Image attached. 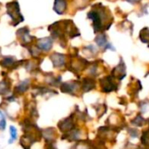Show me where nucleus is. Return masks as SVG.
Listing matches in <instances>:
<instances>
[{"label": "nucleus", "mask_w": 149, "mask_h": 149, "mask_svg": "<svg viewBox=\"0 0 149 149\" xmlns=\"http://www.w3.org/2000/svg\"><path fill=\"white\" fill-rule=\"evenodd\" d=\"M148 122H149V119H148Z\"/></svg>", "instance_id": "nucleus-27"}, {"label": "nucleus", "mask_w": 149, "mask_h": 149, "mask_svg": "<svg viewBox=\"0 0 149 149\" xmlns=\"http://www.w3.org/2000/svg\"><path fill=\"white\" fill-rule=\"evenodd\" d=\"M1 64L3 67L5 68H11V67H14L15 66V61L13 57L9 56V57H5L2 61Z\"/></svg>", "instance_id": "nucleus-17"}, {"label": "nucleus", "mask_w": 149, "mask_h": 149, "mask_svg": "<svg viewBox=\"0 0 149 149\" xmlns=\"http://www.w3.org/2000/svg\"><path fill=\"white\" fill-rule=\"evenodd\" d=\"M104 10H91L89 13H88V19H91L93 22V28L95 33L99 32L102 30L103 27V22H102V14L104 13Z\"/></svg>", "instance_id": "nucleus-2"}, {"label": "nucleus", "mask_w": 149, "mask_h": 149, "mask_svg": "<svg viewBox=\"0 0 149 149\" xmlns=\"http://www.w3.org/2000/svg\"><path fill=\"white\" fill-rule=\"evenodd\" d=\"M58 127L64 133H67V132L72 131L74 128V122L73 117L70 116V117L60 121L58 124Z\"/></svg>", "instance_id": "nucleus-4"}, {"label": "nucleus", "mask_w": 149, "mask_h": 149, "mask_svg": "<svg viewBox=\"0 0 149 149\" xmlns=\"http://www.w3.org/2000/svg\"><path fill=\"white\" fill-rule=\"evenodd\" d=\"M96 87L95 80L92 78H84L82 84V89L84 92H89Z\"/></svg>", "instance_id": "nucleus-12"}, {"label": "nucleus", "mask_w": 149, "mask_h": 149, "mask_svg": "<svg viewBox=\"0 0 149 149\" xmlns=\"http://www.w3.org/2000/svg\"><path fill=\"white\" fill-rule=\"evenodd\" d=\"M114 69L118 70L117 71H112V76H114L115 77H118L119 80L123 79L125 77V63L121 61V62L119 63V65L118 67H116Z\"/></svg>", "instance_id": "nucleus-11"}, {"label": "nucleus", "mask_w": 149, "mask_h": 149, "mask_svg": "<svg viewBox=\"0 0 149 149\" xmlns=\"http://www.w3.org/2000/svg\"><path fill=\"white\" fill-rule=\"evenodd\" d=\"M17 33H21V35H20V34H18V36L21 37V39H22V40H23L24 43H28V42H30L31 40L33 39V38L30 36L29 31L27 30V28H21V29L19 30Z\"/></svg>", "instance_id": "nucleus-14"}, {"label": "nucleus", "mask_w": 149, "mask_h": 149, "mask_svg": "<svg viewBox=\"0 0 149 149\" xmlns=\"http://www.w3.org/2000/svg\"><path fill=\"white\" fill-rule=\"evenodd\" d=\"M100 84L102 87V91L104 93H110V92L117 90V85L112 81L111 77H104L103 79H101Z\"/></svg>", "instance_id": "nucleus-3"}, {"label": "nucleus", "mask_w": 149, "mask_h": 149, "mask_svg": "<svg viewBox=\"0 0 149 149\" xmlns=\"http://www.w3.org/2000/svg\"><path fill=\"white\" fill-rule=\"evenodd\" d=\"M42 137L45 139V140L47 142L52 143L55 139V137H56L55 129H54V128L45 129L44 131H42Z\"/></svg>", "instance_id": "nucleus-9"}, {"label": "nucleus", "mask_w": 149, "mask_h": 149, "mask_svg": "<svg viewBox=\"0 0 149 149\" xmlns=\"http://www.w3.org/2000/svg\"><path fill=\"white\" fill-rule=\"evenodd\" d=\"M130 134H131L132 137L136 138L138 136V132L136 130H130Z\"/></svg>", "instance_id": "nucleus-23"}, {"label": "nucleus", "mask_w": 149, "mask_h": 149, "mask_svg": "<svg viewBox=\"0 0 149 149\" xmlns=\"http://www.w3.org/2000/svg\"><path fill=\"white\" fill-rule=\"evenodd\" d=\"M141 142L145 146H149V129L143 132L141 137Z\"/></svg>", "instance_id": "nucleus-20"}, {"label": "nucleus", "mask_w": 149, "mask_h": 149, "mask_svg": "<svg viewBox=\"0 0 149 149\" xmlns=\"http://www.w3.org/2000/svg\"><path fill=\"white\" fill-rule=\"evenodd\" d=\"M139 39L142 42L148 43L149 42V29L148 28H143L139 33Z\"/></svg>", "instance_id": "nucleus-18"}, {"label": "nucleus", "mask_w": 149, "mask_h": 149, "mask_svg": "<svg viewBox=\"0 0 149 149\" xmlns=\"http://www.w3.org/2000/svg\"><path fill=\"white\" fill-rule=\"evenodd\" d=\"M133 125H136V126H142L144 124H145V119L140 116V115H138L134 119L132 120L131 122Z\"/></svg>", "instance_id": "nucleus-19"}, {"label": "nucleus", "mask_w": 149, "mask_h": 149, "mask_svg": "<svg viewBox=\"0 0 149 149\" xmlns=\"http://www.w3.org/2000/svg\"><path fill=\"white\" fill-rule=\"evenodd\" d=\"M6 126V122L5 118H3L2 120L0 121V130H5Z\"/></svg>", "instance_id": "nucleus-22"}, {"label": "nucleus", "mask_w": 149, "mask_h": 149, "mask_svg": "<svg viewBox=\"0 0 149 149\" xmlns=\"http://www.w3.org/2000/svg\"><path fill=\"white\" fill-rule=\"evenodd\" d=\"M10 91V84L7 81L3 80L0 82V95H6Z\"/></svg>", "instance_id": "nucleus-16"}, {"label": "nucleus", "mask_w": 149, "mask_h": 149, "mask_svg": "<svg viewBox=\"0 0 149 149\" xmlns=\"http://www.w3.org/2000/svg\"><path fill=\"white\" fill-rule=\"evenodd\" d=\"M77 82H74V81H72V82H67V83H64L61 84V91L63 92V93H73L74 91L77 89Z\"/></svg>", "instance_id": "nucleus-7"}, {"label": "nucleus", "mask_w": 149, "mask_h": 149, "mask_svg": "<svg viewBox=\"0 0 149 149\" xmlns=\"http://www.w3.org/2000/svg\"><path fill=\"white\" fill-rule=\"evenodd\" d=\"M47 149H56V148H55L54 146H50Z\"/></svg>", "instance_id": "nucleus-26"}, {"label": "nucleus", "mask_w": 149, "mask_h": 149, "mask_svg": "<svg viewBox=\"0 0 149 149\" xmlns=\"http://www.w3.org/2000/svg\"><path fill=\"white\" fill-rule=\"evenodd\" d=\"M66 7H67L66 0H55L54 10L57 14H59V15L63 14L66 10Z\"/></svg>", "instance_id": "nucleus-10"}, {"label": "nucleus", "mask_w": 149, "mask_h": 149, "mask_svg": "<svg viewBox=\"0 0 149 149\" xmlns=\"http://www.w3.org/2000/svg\"><path fill=\"white\" fill-rule=\"evenodd\" d=\"M52 46H53V40L50 37H45V38H41L38 40L37 47L40 50L48 51L51 49Z\"/></svg>", "instance_id": "nucleus-5"}, {"label": "nucleus", "mask_w": 149, "mask_h": 149, "mask_svg": "<svg viewBox=\"0 0 149 149\" xmlns=\"http://www.w3.org/2000/svg\"><path fill=\"white\" fill-rule=\"evenodd\" d=\"M95 41H96V43H97L99 47H104V49H105V47H107V45L109 44V43L107 42V39H106V37H105L104 34H99V35H97V36L96 37V39H95Z\"/></svg>", "instance_id": "nucleus-15"}, {"label": "nucleus", "mask_w": 149, "mask_h": 149, "mask_svg": "<svg viewBox=\"0 0 149 149\" xmlns=\"http://www.w3.org/2000/svg\"><path fill=\"white\" fill-rule=\"evenodd\" d=\"M128 2H131V3H135V2H139V0H127Z\"/></svg>", "instance_id": "nucleus-24"}, {"label": "nucleus", "mask_w": 149, "mask_h": 149, "mask_svg": "<svg viewBox=\"0 0 149 149\" xmlns=\"http://www.w3.org/2000/svg\"><path fill=\"white\" fill-rule=\"evenodd\" d=\"M50 60H51L52 63L54 64V67H55V68L62 67L65 62L64 55L61 54H59V53H54L53 54H51Z\"/></svg>", "instance_id": "nucleus-6"}, {"label": "nucleus", "mask_w": 149, "mask_h": 149, "mask_svg": "<svg viewBox=\"0 0 149 149\" xmlns=\"http://www.w3.org/2000/svg\"><path fill=\"white\" fill-rule=\"evenodd\" d=\"M4 118V115H3V113H2V111H0V118Z\"/></svg>", "instance_id": "nucleus-25"}, {"label": "nucleus", "mask_w": 149, "mask_h": 149, "mask_svg": "<svg viewBox=\"0 0 149 149\" xmlns=\"http://www.w3.org/2000/svg\"><path fill=\"white\" fill-rule=\"evenodd\" d=\"M10 133H11V139L9 140V143H12L13 140L17 139V130L14 126H10Z\"/></svg>", "instance_id": "nucleus-21"}, {"label": "nucleus", "mask_w": 149, "mask_h": 149, "mask_svg": "<svg viewBox=\"0 0 149 149\" xmlns=\"http://www.w3.org/2000/svg\"><path fill=\"white\" fill-rule=\"evenodd\" d=\"M29 88V81L28 80H25L21 83H19L14 89V92L17 94H21L26 92Z\"/></svg>", "instance_id": "nucleus-13"}, {"label": "nucleus", "mask_w": 149, "mask_h": 149, "mask_svg": "<svg viewBox=\"0 0 149 149\" xmlns=\"http://www.w3.org/2000/svg\"><path fill=\"white\" fill-rule=\"evenodd\" d=\"M6 8H7V14L12 18L13 22H16L14 26L19 25L20 22L24 20L23 16L20 14L19 6L17 1H13L8 3L6 5Z\"/></svg>", "instance_id": "nucleus-1"}, {"label": "nucleus", "mask_w": 149, "mask_h": 149, "mask_svg": "<svg viewBox=\"0 0 149 149\" xmlns=\"http://www.w3.org/2000/svg\"><path fill=\"white\" fill-rule=\"evenodd\" d=\"M33 142H35V140L28 133H25L20 139V145L21 146H23L24 149H30Z\"/></svg>", "instance_id": "nucleus-8"}]
</instances>
